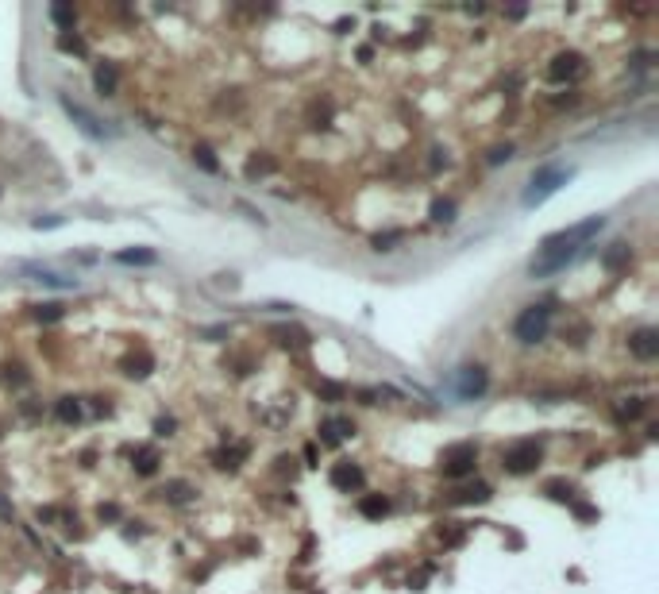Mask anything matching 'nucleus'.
Returning a JSON list of instances; mask_svg holds the SVG:
<instances>
[{
    "instance_id": "f257e3e1",
    "label": "nucleus",
    "mask_w": 659,
    "mask_h": 594,
    "mask_svg": "<svg viewBox=\"0 0 659 594\" xmlns=\"http://www.w3.org/2000/svg\"><path fill=\"white\" fill-rule=\"evenodd\" d=\"M601 228H606V220H601V216H590V220L575 224V228L548 235V240H543V247H540V255L528 262L532 278L559 275V270L567 267V262H571V259H575V255L582 251V243H586V240H594V235H598Z\"/></svg>"
},
{
    "instance_id": "f03ea898",
    "label": "nucleus",
    "mask_w": 659,
    "mask_h": 594,
    "mask_svg": "<svg viewBox=\"0 0 659 594\" xmlns=\"http://www.w3.org/2000/svg\"><path fill=\"white\" fill-rule=\"evenodd\" d=\"M571 174H575L571 166H543V170H536V174H532V182H528V190H524V205H528V209L543 205Z\"/></svg>"
},
{
    "instance_id": "7ed1b4c3",
    "label": "nucleus",
    "mask_w": 659,
    "mask_h": 594,
    "mask_svg": "<svg viewBox=\"0 0 659 594\" xmlns=\"http://www.w3.org/2000/svg\"><path fill=\"white\" fill-rule=\"evenodd\" d=\"M548 324H551V309L548 305H528L524 313L517 317L513 332H517L521 344H536V339L548 336Z\"/></svg>"
},
{
    "instance_id": "20e7f679",
    "label": "nucleus",
    "mask_w": 659,
    "mask_h": 594,
    "mask_svg": "<svg viewBox=\"0 0 659 594\" xmlns=\"http://www.w3.org/2000/svg\"><path fill=\"white\" fill-rule=\"evenodd\" d=\"M505 471L509 475H528V471H536L540 464V448L532 444V440H521V444H513V448H505Z\"/></svg>"
},
{
    "instance_id": "39448f33",
    "label": "nucleus",
    "mask_w": 659,
    "mask_h": 594,
    "mask_svg": "<svg viewBox=\"0 0 659 594\" xmlns=\"http://www.w3.org/2000/svg\"><path fill=\"white\" fill-rule=\"evenodd\" d=\"M474 459H479V451H474V444H455L444 451V475L447 478H466L474 475Z\"/></svg>"
},
{
    "instance_id": "423d86ee",
    "label": "nucleus",
    "mask_w": 659,
    "mask_h": 594,
    "mask_svg": "<svg viewBox=\"0 0 659 594\" xmlns=\"http://www.w3.org/2000/svg\"><path fill=\"white\" fill-rule=\"evenodd\" d=\"M62 108H66V112H70V116H73V124H78V128L85 131V135H93V139H104V135H108V131H104V128H101V120H97V116H93V112H89V108H81V105H78V101L62 97Z\"/></svg>"
},
{
    "instance_id": "0eeeda50",
    "label": "nucleus",
    "mask_w": 659,
    "mask_h": 594,
    "mask_svg": "<svg viewBox=\"0 0 659 594\" xmlns=\"http://www.w3.org/2000/svg\"><path fill=\"white\" fill-rule=\"evenodd\" d=\"M628 347H633V355L636 359H644V363H652L655 355H659V339H655V328H640V332L628 339Z\"/></svg>"
},
{
    "instance_id": "6e6552de",
    "label": "nucleus",
    "mask_w": 659,
    "mask_h": 594,
    "mask_svg": "<svg viewBox=\"0 0 659 594\" xmlns=\"http://www.w3.org/2000/svg\"><path fill=\"white\" fill-rule=\"evenodd\" d=\"M24 275H31V282H39L46 290H78V278H62L46 267H24Z\"/></svg>"
},
{
    "instance_id": "1a4fd4ad",
    "label": "nucleus",
    "mask_w": 659,
    "mask_h": 594,
    "mask_svg": "<svg viewBox=\"0 0 659 594\" xmlns=\"http://www.w3.org/2000/svg\"><path fill=\"white\" fill-rule=\"evenodd\" d=\"M482 390H486V371H482V367H463L459 394H463V398H479Z\"/></svg>"
},
{
    "instance_id": "9d476101",
    "label": "nucleus",
    "mask_w": 659,
    "mask_h": 594,
    "mask_svg": "<svg viewBox=\"0 0 659 594\" xmlns=\"http://www.w3.org/2000/svg\"><path fill=\"white\" fill-rule=\"evenodd\" d=\"M582 70V58L578 54H559L556 62H551V81H567V78H575V73Z\"/></svg>"
},
{
    "instance_id": "9b49d317",
    "label": "nucleus",
    "mask_w": 659,
    "mask_h": 594,
    "mask_svg": "<svg viewBox=\"0 0 659 594\" xmlns=\"http://www.w3.org/2000/svg\"><path fill=\"white\" fill-rule=\"evenodd\" d=\"M332 483H336L339 490H351V486L362 483V471L351 467V464H339V467H332Z\"/></svg>"
},
{
    "instance_id": "f8f14e48",
    "label": "nucleus",
    "mask_w": 659,
    "mask_h": 594,
    "mask_svg": "<svg viewBox=\"0 0 659 594\" xmlns=\"http://www.w3.org/2000/svg\"><path fill=\"white\" fill-rule=\"evenodd\" d=\"M386 509H389V502H386L382 494H367V498L359 502V513H362V517H382Z\"/></svg>"
},
{
    "instance_id": "ddd939ff",
    "label": "nucleus",
    "mask_w": 659,
    "mask_h": 594,
    "mask_svg": "<svg viewBox=\"0 0 659 594\" xmlns=\"http://www.w3.org/2000/svg\"><path fill=\"white\" fill-rule=\"evenodd\" d=\"M116 259H120V262H128V267H150V262H155L158 255H155V251H120Z\"/></svg>"
},
{
    "instance_id": "4468645a",
    "label": "nucleus",
    "mask_w": 659,
    "mask_h": 594,
    "mask_svg": "<svg viewBox=\"0 0 659 594\" xmlns=\"http://www.w3.org/2000/svg\"><path fill=\"white\" fill-rule=\"evenodd\" d=\"M93 78H97V89H101V93H112V89H116V70H112L108 62H101Z\"/></svg>"
},
{
    "instance_id": "2eb2a0df",
    "label": "nucleus",
    "mask_w": 659,
    "mask_h": 594,
    "mask_svg": "<svg viewBox=\"0 0 659 594\" xmlns=\"http://www.w3.org/2000/svg\"><path fill=\"white\" fill-rule=\"evenodd\" d=\"M486 498H490V486H486V483H479V486H466V490H459V498H455V502H459V506H471V502H486Z\"/></svg>"
},
{
    "instance_id": "dca6fc26",
    "label": "nucleus",
    "mask_w": 659,
    "mask_h": 594,
    "mask_svg": "<svg viewBox=\"0 0 659 594\" xmlns=\"http://www.w3.org/2000/svg\"><path fill=\"white\" fill-rule=\"evenodd\" d=\"M54 413H58V421H66V424L81 421V405L73 401V398H62V401H58V409H54Z\"/></svg>"
},
{
    "instance_id": "f3484780",
    "label": "nucleus",
    "mask_w": 659,
    "mask_h": 594,
    "mask_svg": "<svg viewBox=\"0 0 659 594\" xmlns=\"http://www.w3.org/2000/svg\"><path fill=\"white\" fill-rule=\"evenodd\" d=\"M193 163H197L200 170H208V174H216V170H220V163H216V158H213V150H208V147H200V150H193Z\"/></svg>"
},
{
    "instance_id": "a211bd4d",
    "label": "nucleus",
    "mask_w": 659,
    "mask_h": 594,
    "mask_svg": "<svg viewBox=\"0 0 659 594\" xmlns=\"http://www.w3.org/2000/svg\"><path fill=\"white\" fill-rule=\"evenodd\" d=\"M432 220L451 224V220H455V205H451V201H436V205H432Z\"/></svg>"
},
{
    "instance_id": "6ab92c4d",
    "label": "nucleus",
    "mask_w": 659,
    "mask_h": 594,
    "mask_svg": "<svg viewBox=\"0 0 659 594\" xmlns=\"http://www.w3.org/2000/svg\"><path fill=\"white\" fill-rule=\"evenodd\" d=\"M51 16H54V24H62V27H73V8H66V4H54V8H51Z\"/></svg>"
},
{
    "instance_id": "aec40b11",
    "label": "nucleus",
    "mask_w": 659,
    "mask_h": 594,
    "mask_svg": "<svg viewBox=\"0 0 659 594\" xmlns=\"http://www.w3.org/2000/svg\"><path fill=\"white\" fill-rule=\"evenodd\" d=\"M162 494H166L170 502H185V498H189V486H185V483H170L166 490H162Z\"/></svg>"
},
{
    "instance_id": "412c9836",
    "label": "nucleus",
    "mask_w": 659,
    "mask_h": 594,
    "mask_svg": "<svg viewBox=\"0 0 659 594\" xmlns=\"http://www.w3.org/2000/svg\"><path fill=\"white\" fill-rule=\"evenodd\" d=\"M58 46H62V51H73V54H81V51H85V46H81V39H73V35H62V39H58Z\"/></svg>"
},
{
    "instance_id": "4be33fe9",
    "label": "nucleus",
    "mask_w": 659,
    "mask_h": 594,
    "mask_svg": "<svg viewBox=\"0 0 659 594\" xmlns=\"http://www.w3.org/2000/svg\"><path fill=\"white\" fill-rule=\"evenodd\" d=\"M35 317H39V320H58L62 317V305H43Z\"/></svg>"
},
{
    "instance_id": "5701e85b",
    "label": "nucleus",
    "mask_w": 659,
    "mask_h": 594,
    "mask_svg": "<svg viewBox=\"0 0 659 594\" xmlns=\"http://www.w3.org/2000/svg\"><path fill=\"white\" fill-rule=\"evenodd\" d=\"M58 224H62L58 216H46V220H35V228H58Z\"/></svg>"
}]
</instances>
